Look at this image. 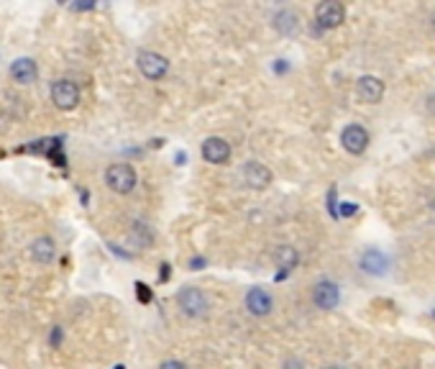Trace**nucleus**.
Here are the masks:
<instances>
[{"instance_id": "obj_1", "label": "nucleus", "mask_w": 435, "mask_h": 369, "mask_svg": "<svg viewBox=\"0 0 435 369\" xmlns=\"http://www.w3.org/2000/svg\"><path fill=\"white\" fill-rule=\"evenodd\" d=\"M175 303L187 318L200 320L210 313V298H208L197 284H184V287H179L175 295Z\"/></svg>"}, {"instance_id": "obj_2", "label": "nucleus", "mask_w": 435, "mask_h": 369, "mask_svg": "<svg viewBox=\"0 0 435 369\" xmlns=\"http://www.w3.org/2000/svg\"><path fill=\"white\" fill-rule=\"evenodd\" d=\"M139 175H136L134 164L128 162H113L106 170V184L115 195H131L136 190Z\"/></svg>"}, {"instance_id": "obj_3", "label": "nucleus", "mask_w": 435, "mask_h": 369, "mask_svg": "<svg viewBox=\"0 0 435 369\" xmlns=\"http://www.w3.org/2000/svg\"><path fill=\"white\" fill-rule=\"evenodd\" d=\"M49 95H51V103L59 111H75L80 106V100H82V92H80L77 82H72L67 77L54 80L49 87Z\"/></svg>"}, {"instance_id": "obj_4", "label": "nucleus", "mask_w": 435, "mask_h": 369, "mask_svg": "<svg viewBox=\"0 0 435 369\" xmlns=\"http://www.w3.org/2000/svg\"><path fill=\"white\" fill-rule=\"evenodd\" d=\"M136 67L139 72L144 75L146 80L151 82H159L169 75V59L159 51H151V49H144L136 54Z\"/></svg>"}, {"instance_id": "obj_5", "label": "nucleus", "mask_w": 435, "mask_h": 369, "mask_svg": "<svg viewBox=\"0 0 435 369\" xmlns=\"http://www.w3.org/2000/svg\"><path fill=\"white\" fill-rule=\"evenodd\" d=\"M244 306H246V311L251 313L253 318H264V315H269V313L274 311V298H272V292H269L267 287L253 284V287L246 290Z\"/></svg>"}, {"instance_id": "obj_6", "label": "nucleus", "mask_w": 435, "mask_h": 369, "mask_svg": "<svg viewBox=\"0 0 435 369\" xmlns=\"http://www.w3.org/2000/svg\"><path fill=\"white\" fill-rule=\"evenodd\" d=\"M241 177H244V182L251 190H267L269 184H272L274 175L267 164H261L259 159H248V162L241 164Z\"/></svg>"}, {"instance_id": "obj_7", "label": "nucleus", "mask_w": 435, "mask_h": 369, "mask_svg": "<svg viewBox=\"0 0 435 369\" xmlns=\"http://www.w3.org/2000/svg\"><path fill=\"white\" fill-rule=\"evenodd\" d=\"M200 154H203V159L208 164H215V167H225V164L231 162V144L225 142V139H220V136H208L203 142V146H200Z\"/></svg>"}, {"instance_id": "obj_8", "label": "nucleus", "mask_w": 435, "mask_h": 369, "mask_svg": "<svg viewBox=\"0 0 435 369\" xmlns=\"http://www.w3.org/2000/svg\"><path fill=\"white\" fill-rule=\"evenodd\" d=\"M369 142H372V136H369V131H366L361 123H348V126L341 131V146L353 156L364 154Z\"/></svg>"}, {"instance_id": "obj_9", "label": "nucleus", "mask_w": 435, "mask_h": 369, "mask_svg": "<svg viewBox=\"0 0 435 369\" xmlns=\"http://www.w3.org/2000/svg\"><path fill=\"white\" fill-rule=\"evenodd\" d=\"M343 21H346V8L341 3H336V0H325V3H320L315 8V23L323 31L338 29Z\"/></svg>"}, {"instance_id": "obj_10", "label": "nucleus", "mask_w": 435, "mask_h": 369, "mask_svg": "<svg viewBox=\"0 0 435 369\" xmlns=\"http://www.w3.org/2000/svg\"><path fill=\"white\" fill-rule=\"evenodd\" d=\"M313 303H315L320 311H333V308L341 303V290H338V284L330 282V280H320V282L313 287Z\"/></svg>"}, {"instance_id": "obj_11", "label": "nucleus", "mask_w": 435, "mask_h": 369, "mask_svg": "<svg viewBox=\"0 0 435 369\" xmlns=\"http://www.w3.org/2000/svg\"><path fill=\"white\" fill-rule=\"evenodd\" d=\"M356 95L361 103L377 106V103L384 98V82H382L379 77H374V75H364V77H358V82H356Z\"/></svg>"}, {"instance_id": "obj_12", "label": "nucleus", "mask_w": 435, "mask_h": 369, "mask_svg": "<svg viewBox=\"0 0 435 369\" xmlns=\"http://www.w3.org/2000/svg\"><path fill=\"white\" fill-rule=\"evenodd\" d=\"M11 80L18 82V85H34L36 77H39V67L31 57H18L11 62Z\"/></svg>"}, {"instance_id": "obj_13", "label": "nucleus", "mask_w": 435, "mask_h": 369, "mask_svg": "<svg viewBox=\"0 0 435 369\" xmlns=\"http://www.w3.org/2000/svg\"><path fill=\"white\" fill-rule=\"evenodd\" d=\"M28 254H31V259H34L36 264H51L56 259V242L51 239V236H36L34 242H31V246H28Z\"/></svg>"}, {"instance_id": "obj_14", "label": "nucleus", "mask_w": 435, "mask_h": 369, "mask_svg": "<svg viewBox=\"0 0 435 369\" xmlns=\"http://www.w3.org/2000/svg\"><path fill=\"white\" fill-rule=\"evenodd\" d=\"M358 264H361V270L369 272V275H384L386 272V256L382 254L379 249H366L364 254H361V259H358Z\"/></svg>"}, {"instance_id": "obj_15", "label": "nucleus", "mask_w": 435, "mask_h": 369, "mask_svg": "<svg viewBox=\"0 0 435 369\" xmlns=\"http://www.w3.org/2000/svg\"><path fill=\"white\" fill-rule=\"evenodd\" d=\"M274 29L279 31L282 36H295L297 29H300V18H297L295 11L284 8V11H279V13L274 15Z\"/></svg>"}, {"instance_id": "obj_16", "label": "nucleus", "mask_w": 435, "mask_h": 369, "mask_svg": "<svg viewBox=\"0 0 435 369\" xmlns=\"http://www.w3.org/2000/svg\"><path fill=\"white\" fill-rule=\"evenodd\" d=\"M274 262H277V267H282V275L284 277L287 272H292L297 267V262H300V254H297V249L295 246H289V244H282L277 251H274Z\"/></svg>"}, {"instance_id": "obj_17", "label": "nucleus", "mask_w": 435, "mask_h": 369, "mask_svg": "<svg viewBox=\"0 0 435 369\" xmlns=\"http://www.w3.org/2000/svg\"><path fill=\"white\" fill-rule=\"evenodd\" d=\"M134 242L139 244L141 249L144 246H151L154 244V231L149 228V223H144V220H136L134 223Z\"/></svg>"}, {"instance_id": "obj_18", "label": "nucleus", "mask_w": 435, "mask_h": 369, "mask_svg": "<svg viewBox=\"0 0 435 369\" xmlns=\"http://www.w3.org/2000/svg\"><path fill=\"white\" fill-rule=\"evenodd\" d=\"M134 287H136V298H139V303H144V306H149V303L154 300V292H151V287H149V284L136 282Z\"/></svg>"}, {"instance_id": "obj_19", "label": "nucleus", "mask_w": 435, "mask_h": 369, "mask_svg": "<svg viewBox=\"0 0 435 369\" xmlns=\"http://www.w3.org/2000/svg\"><path fill=\"white\" fill-rule=\"evenodd\" d=\"M159 369H187V364L179 362V359H167V362L159 364Z\"/></svg>"}, {"instance_id": "obj_20", "label": "nucleus", "mask_w": 435, "mask_h": 369, "mask_svg": "<svg viewBox=\"0 0 435 369\" xmlns=\"http://www.w3.org/2000/svg\"><path fill=\"white\" fill-rule=\"evenodd\" d=\"M162 270H159V282H167L169 277H172V264L169 262H164V264H159Z\"/></svg>"}, {"instance_id": "obj_21", "label": "nucleus", "mask_w": 435, "mask_h": 369, "mask_svg": "<svg viewBox=\"0 0 435 369\" xmlns=\"http://www.w3.org/2000/svg\"><path fill=\"white\" fill-rule=\"evenodd\" d=\"M203 264H205V259H203V256H192V259H190V270H203Z\"/></svg>"}, {"instance_id": "obj_22", "label": "nucleus", "mask_w": 435, "mask_h": 369, "mask_svg": "<svg viewBox=\"0 0 435 369\" xmlns=\"http://www.w3.org/2000/svg\"><path fill=\"white\" fill-rule=\"evenodd\" d=\"M341 213H343V215H353V213H356V206H353V203H343V211H341Z\"/></svg>"}, {"instance_id": "obj_23", "label": "nucleus", "mask_w": 435, "mask_h": 369, "mask_svg": "<svg viewBox=\"0 0 435 369\" xmlns=\"http://www.w3.org/2000/svg\"><path fill=\"white\" fill-rule=\"evenodd\" d=\"M284 369H302V364L297 362V359H287V362H284Z\"/></svg>"}, {"instance_id": "obj_24", "label": "nucleus", "mask_w": 435, "mask_h": 369, "mask_svg": "<svg viewBox=\"0 0 435 369\" xmlns=\"http://www.w3.org/2000/svg\"><path fill=\"white\" fill-rule=\"evenodd\" d=\"M184 159H187V154H184V151H177L175 164H177V167H182V164H184Z\"/></svg>"}, {"instance_id": "obj_25", "label": "nucleus", "mask_w": 435, "mask_h": 369, "mask_svg": "<svg viewBox=\"0 0 435 369\" xmlns=\"http://www.w3.org/2000/svg\"><path fill=\"white\" fill-rule=\"evenodd\" d=\"M430 29L435 31V11H433V13H430Z\"/></svg>"}, {"instance_id": "obj_26", "label": "nucleus", "mask_w": 435, "mask_h": 369, "mask_svg": "<svg viewBox=\"0 0 435 369\" xmlns=\"http://www.w3.org/2000/svg\"><path fill=\"white\" fill-rule=\"evenodd\" d=\"M323 369H346V367H338V364H330V367H323Z\"/></svg>"}, {"instance_id": "obj_27", "label": "nucleus", "mask_w": 435, "mask_h": 369, "mask_svg": "<svg viewBox=\"0 0 435 369\" xmlns=\"http://www.w3.org/2000/svg\"><path fill=\"white\" fill-rule=\"evenodd\" d=\"M115 369H126V367H123V364H118V367H115Z\"/></svg>"}]
</instances>
